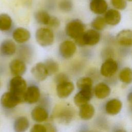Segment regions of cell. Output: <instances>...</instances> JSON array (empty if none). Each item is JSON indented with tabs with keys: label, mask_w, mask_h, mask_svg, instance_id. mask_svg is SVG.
Segmentation results:
<instances>
[{
	"label": "cell",
	"mask_w": 132,
	"mask_h": 132,
	"mask_svg": "<svg viewBox=\"0 0 132 132\" xmlns=\"http://www.w3.org/2000/svg\"><path fill=\"white\" fill-rule=\"evenodd\" d=\"M100 40V34L95 29H89L78 38L75 40L77 44L79 46L94 45L96 44Z\"/></svg>",
	"instance_id": "6da1fadb"
},
{
	"label": "cell",
	"mask_w": 132,
	"mask_h": 132,
	"mask_svg": "<svg viewBox=\"0 0 132 132\" xmlns=\"http://www.w3.org/2000/svg\"><path fill=\"white\" fill-rule=\"evenodd\" d=\"M85 29V26L83 22L80 20L75 19L67 24L65 32L69 37L76 40L84 34Z\"/></svg>",
	"instance_id": "7a4b0ae2"
},
{
	"label": "cell",
	"mask_w": 132,
	"mask_h": 132,
	"mask_svg": "<svg viewBox=\"0 0 132 132\" xmlns=\"http://www.w3.org/2000/svg\"><path fill=\"white\" fill-rule=\"evenodd\" d=\"M9 88L10 92L24 100V95L27 88L26 82L22 76H14L9 81Z\"/></svg>",
	"instance_id": "3957f363"
},
{
	"label": "cell",
	"mask_w": 132,
	"mask_h": 132,
	"mask_svg": "<svg viewBox=\"0 0 132 132\" xmlns=\"http://www.w3.org/2000/svg\"><path fill=\"white\" fill-rule=\"evenodd\" d=\"M38 43L43 47L52 45L54 40L53 32L47 28H40L37 29L35 35Z\"/></svg>",
	"instance_id": "277c9868"
},
{
	"label": "cell",
	"mask_w": 132,
	"mask_h": 132,
	"mask_svg": "<svg viewBox=\"0 0 132 132\" xmlns=\"http://www.w3.org/2000/svg\"><path fill=\"white\" fill-rule=\"evenodd\" d=\"M23 102H24L23 98L10 91L5 92L1 96L0 100L1 106L6 109H12Z\"/></svg>",
	"instance_id": "5b68a950"
},
{
	"label": "cell",
	"mask_w": 132,
	"mask_h": 132,
	"mask_svg": "<svg viewBox=\"0 0 132 132\" xmlns=\"http://www.w3.org/2000/svg\"><path fill=\"white\" fill-rule=\"evenodd\" d=\"M75 116L74 109L70 106H64L60 108L55 114V118L57 121L63 124L70 123Z\"/></svg>",
	"instance_id": "8992f818"
},
{
	"label": "cell",
	"mask_w": 132,
	"mask_h": 132,
	"mask_svg": "<svg viewBox=\"0 0 132 132\" xmlns=\"http://www.w3.org/2000/svg\"><path fill=\"white\" fill-rule=\"evenodd\" d=\"M76 46L75 43L70 40H65L61 43L59 46V52L62 57L68 59L75 53Z\"/></svg>",
	"instance_id": "52a82bcc"
},
{
	"label": "cell",
	"mask_w": 132,
	"mask_h": 132,
	"mask_svg": "<svg viewBox=\"0 0 132 132\" xmlns=\"http://www.w3.org/2000/svg\"><path fill=\"white\" fill-rule=\"evenodd\" d=\"M118 64L112 58L107 59L102 64L100 72L104 77H109L113 76L117 71Z\"/></svg>",
	"instance_id": "ba28073f"
},
{
	"label": "cell",
	"mask_w": 132,
	"mask_h": 132,
	"mask_svg": "<svg viewBox=\"0 0 132 132\" xmlns=\"http://www.w3.org/2000/svg\"><path fill=\"white\" fill-rule=\"evenodd\" d=\"M40 91L39 87L36 85L28 87L24 95V102L32 104L38 102L40 99Z\"/></svg>",
	"instance_id": "9c48e42d"
},
{
	"label": "cell",
	"mask_w": 132,
	"mask_h": 132,
	"mask_svg": "<svg viewBox=\"0 0 132 132\" xmlns=\"http://www.w3.org/2000/svg\"><path fill=\"white\" fill-rule=\"evenodd\" d=\"M92 96V88L80 90L74 97V102L77 106L80 107L88 103Z\"/></svg>",
	"instance_id": "30bf717a"
},
{
	"label": "cell",
	"mask_w": 132,
	"mask_h": 132,
	"mask_svg": "<svg viewBox=\"0 0 132 132\" xmlns=\"http://www.w3.org/2000/svg\"><path fill=\"white\" fill-rule=\"evenodd\" d=\"M74 90V84L68 80L57 85L56 91L59 97L64 98L69 96Z\"/></svg>",
	"instance_id": "8fae6325"
},
{
	"label": "cell",
	"mask_w": 132,
	"mask_h": 132,
	"mask_svg": "<svg viewBox=\"0 0 132 132\" xmlns=\"http://www.w3.org/2000/svg\"><path fill=\"white\" fill-rule=\"evenodd\" d=\"M9 69L14 76H22L26 71V65L22 60L15 59L10 62Z\"/></svg>",
	"instance_id": "7c38bea8"
},
{
	"label": "cell",
	"mask_w": 132,
	"mask_h": 132,
	"mask_svg": "<svg viewBox=\"0 0 132 132\" xmlns=\"http://www.w3.org/2000/svg\"><path fill=\"white\" fill-rule=\"evenodd\" d=\"M31 73L34 78L38 81H43L48 76L44 63L38 62L31 69Z\"/></svg>",
	"instance_id": "4fadbf2b"
},
{
	"label": "cell",
	"mask_w": 132,
	"mask_h": 132,
	"mask_svg": "<svg viewBox=\"0 0 132 132\" xmlns=\"http://www.w3.org/2000/svg\"><path fill=\"white\" fill-rule=\"evenodd\" d=\"M31 116L34 121L38 123H41L47 119L48 112L46 108L39 105L32 109L31 111Z\"/></svg>",
	"instance_id": "5bb4252c"
},
{
	"label": "cell",
	"mask_w": 132,
	"mask_h": 132,
	"mask_svg": "<svg viewBox=\"0 0 132 132\" xmlns=\"http://www.w3.org/2000/svg\"><path fill=\"white\" fill-rule=\"evenodd\" d=\"M118 43L123 46H132V30L124 29L120 31L116 37Z\"/></svg>",
	"instance_id": "9a60e30c"
},
{
	"label": "cell",
	"mask_w": 132,
	"mask_h": 132,
	"mask_svg": "<svg viewBox=\"0 0 132 132\" xmlns=\"http://www.w3.org/2000/svg\"><path fill=\"white\" fill-rule=\"evenodd\" d=\"M13 39L19 43H23L30 38V33L28 30L23 27H18L12 32Z\"/></svg>",
	"instance_id": "2e32d148"
},
{
	"label": "cell",
	"mask_w": 132,
	"mask_h": 132,
	"mask_svg": "<svg viewBox=\"0 0 132 132\" xmlns=\"http://www.w3.org/2000/svg\"><path fill=\"white\" fill-rule=\"evenodd\" d=\"M104 18L107 24L114 26L120 23L121 19V15L118 10L111 9L105 12Z\"/></svg>",
	"instance_id": "e0dca14e"
},
{
	"label": "cell",
	"mask_w": 132,
	"mask_h": 132,
	"mask_svg": "<svg viewBox=\"0 0 132 132\" xmlns=\"http://www.w3.org/2000/svg\"><path fill=\"white\" fill-rule=\"evenodd\" d=\"M122 107V104L120 100L113 98L108 101L105 105L106 112L110 115H116L119 113Z\"/></svg>",
	"instance_id": "ac0fdd59"
},
{
	"label": "cell",
	"mask_w": 132,
	"mask_h": 132,
	"mask_svg": "<svg viewBox=\"0 0 132 132\" xmlns=\"http://www.w3.org/2000/svg\"><path fill=\"white\" fill-rule=\"evenodd\" d=\"M108 4L105 0H92L90 3V9L97 14H101L107 11Z\"/></svg>",
	"instance_id": "d6986e66"
},
{
	"label": "cell",
	"mask_w": 132,
	"mask_h": 132,
	"mask_svg": "<svg viewBox=\"0 0 132 132\" xmlns=\"http://www.w3.org/2000/svg\"><path fill=\"white\" fill-rule=\"evenodd\" d=\"M16 47L14 42L10 39L3 41L0 46V50L3 55L10 56L13 55L16 52Z\"/></svg>",
	"instance_id": "ffe728a7"
},
{
	"label": "cell",
	"mask_w": 132,
	"mask_h": 132,
	"mask_svg": "<svg viewBox=\"0 0 132 132\" xmlns=\"http://www.w3.org/2000/svg\"><path fill=\"white\" fill-rule=\"evenodd\" d=\"M29 126V120L24 116L18 117L14 120L13 124V130L15 132H25Z\"/></svg>",
	"instance_id": "44dd1931"
},
{
	"label": "cell",
	"mask_w": 132,
	"mask_h": 132,
	"mask_svg": "<svg viewBox=\"0 0 132 132\" xmlns=\"http://www.w3.org/2000/svg\"><path fill=\"white\" fill-rule=\"evenodd\" d=\"M110 87L105 83L100 82L97 84L94 89V94L99 99H103L108 96L110 93Z\"/></svg>",
	"instance_id": "7402d4cb"
},
{
	"label": "cell",
	"mask_w": 132,
	"mask_h": 132,
	"mask_svg": "<svg viewBox=\"0 0 132 132\" xmlns=\"http://www.w3.org/2000/svg\"><path fill=\"white\" fill-rule=\"evenodd\" d=\"M95 109L93 105L87 103L79 107V116L84 120H89L94 116Z\"/></svg>",
	"instance_id": "603a6c76"
},
{
	"label": "cell",
	"mask_w": 132,
	"mask_h": 132,
	"mask_svg": "<svg viewBox=\"0 0 132 132\" xmlns=\"http://www.w3.org/2000/svg\"><path fill=\"white\" fill-rule=\"evenodd\" d=\"M120 80L123 83L129 84L132 82V69L128 67L123 68L119 74Z\"/></svg>",
	"instance_id": "cb8c5ba5"
},
{
	"label": "cell",
	"mask_w": 132,
	"mask_h": 132,
	"mask_svg": "<svg viewBox=\"0 0 132 132\" xmlns=\"http://www.w3.org/2000/svg\"><path fill=\"white\" fill-rule=\"evenodd\" d=\"M12 19L7 14H0V30L7 31L10 29L12 25Z\"/></svg>",
	"instance_id": "d4e9b609"
},
{
	"label": "cell",
	"mask_w": 132,
	"mask_h": 132,
	"mask_svg": "<svg viewBox=\"0 0 132 132\" xmlns=\"http://www.w3.org/2000/svg\"><path fill=\"white\" fill-rule=\"evenodd\" d=\"M51 16L44 10H39L35 13V18L37 22L42 25H48Z\"/></svg>",
	"instance_id": "484cf974"
},
{
	"label": "cell",
	"mask_w": 132,
	"mask_h": 132,
	"mask_svg": "<svg viewBox=\"0 0 132 132\" xmlns=\"http://www.w3.org/2000/svg\"><path fill=\"white\" fill-rule=\"evenodd\" d=\"M44 64L47 69L48 76L55 74L59 70L58 63L53 59H47L45 60Z\"/></svg>",
	"instance_id": "4316f807"
},
{
	"label": "cell",
	"mask_w": 132,
	"mask_h": 132,
	"mask_svg": "<svg viewBox=\"0 0 132 132\" xmlns=\"http://www.w3.org/2000/svg\"><path fill=\"white\" fill-rule=\"evenodd\" d=\"M92 79L89 77H82L79 78L76 82V86L80 90L92 88Z\"/></svg>",
	"instance_id": "83f0119b"
},
{
	"label": "cell",
	"mask_w": 132,
	"mask_h": 132,
	"mask_svg": "<svg viewBox=\"0 0 132 132\" xmlns=\"http://www.w3.org/2000/svg\"><path fill=\"white\" fill-rule=\"evenodd\" d=\"M106 25L107 23L104 18L101 16L96 17L91 22V26L97 31L103 30L106 27Z\"/></svg>",
	"instance_id": "f1b7e54d"
},
{
	"label": "cell",
	"mask_w": 132,
	"mask_h": 132,
	"mask_svg": "<svg viewBox=\"0 0 132 132\" xmlns=\"http://www.w3.org/2000/svg\"><path fill=\"white\" fill-rule=\"evenodd\" d=\"M59 7L61 10L69 12L72 10L73 4L71 0H62L59 4Z\"/></svg>",
	"instance_id": "f546056e"
},
{
	"label": "cell",
	"mask_w": 132,
	"mask_h": 132,
	"mask_svg": "<svg viewBox=\"0 0 132 132\" xmlns=\"http://www.w3.org/2000/svg\"><path fill=\"white\" fill-rule=\"evenodd\" d=\"M112 6L118 10H124L127 6L126 0H111Z\"/></svg>",
	"instance_id": "4dcf8cb0"
},
{
	"label": "cell",
	"mask_w": 132,
	"mask_h": 132,
	"mask_svg": "<svg viewBox=\"0 0 132 132\" xmlns=\"http://www.w3.org/2000/svg\"><path fill=\"white\" fill-rule=\"evenodd\" d=\"M68 80H69L68 76L65 74L63 73H60L57 74L54 77V81L57 85Z\"/></svg>",
	"instance_id": "1f68e13d"
},
{
	"label": "cell",
	"mask_w": 132,
	"mask_h": 132,
	"mask_svg": "<svg viewBox=\"0 0 132 132\" xmlns=\"http://www.w3.org/2000/svg\"><path fill=\"white\" fill-rule=\"evenodd\" d=\"M29 132H46V128L44 125L36 124L31 128Z\"/></svg>",
	"instance_id": "d6a6232c"
},
{
	"label": "cell",
	"mask_w": 132,
	"mask_h": 132,
	"mask_svg": "<svg viewBox=\"0 0 132 132\" xmlns=\"http://www.w3.org/2000/svg\"><path fill=\"white\" fill-rule=\"evenodd\" d=\"M60 25V21L57 17H55V16L51 17L48 26L56 28L59 27Z\"/></svg>",
	"instance_id": "836d02e7"
},
{
	"label": "cell",
	"mask_w": 132,
	"mask_h": 132,
	"mask_svg": "<svg viewBox=\"0 0 132 132\" xmlns=\"http://www.w3.org/2000/svg\"><path fill=\"white\" fill-rule=\"evenodd\" d=\"M50 104V102L49 98L47 97H44L43 98H42L41 100L40 105L39 106H41L46 109V107L49 106Z\"/></svg>",
	"instance_id": "e575fe53"
},
{
	"label": "cell",
	"mask_w": 132,
	"mask_h": 132,
	"mask_svg": "<svg viewBox=\"0 0 132 132\" xmlns=\"http://www.w3.org/2000/svg\"><path fill=\"white\" fill-rule=\"evenodd\" d=\"M44 125L46 128V132H58L56 127L53 124L47 123Z\"/></svg>",
	"instance_id": "d590c367"
},
{
	"label": "cell",
	"mask_w": 132,
	"mask_h": 132,
	"mask_svg": "<svg viewBox=\"0 0 132 132\" xmlns=\"http://www.w3.org/2000/svg\"><path fill=\"white\" fill-rule=\"evenodd\" d=\"M127 101L129 104L130 111L132 113V91L129 92L127 95Z\"/></svg>",
	"instance_id": "8d00e7d4"
},
{
	"label": "cell",
	"mask_w": 132,
	"mask_h": 132,
	"mask_svg": "<svg viewBox=\"0 0 132 132\" xmlns=\"http://www.w3.org/2000/svg\"><path fill=\"white\" fill-rule=\"evenodd\" d=\"M114 132H127L123 129H117Z\"/></svg>",
	"instance_id": "74e56055"
},
{
	"label": "cell",
	"mask_w": 132,
	"mask_h": 132,
	"mask_svg": "<svg viewBox=\"0 0 132 132\" xmlns=\"http://www.w3.org/2000/svg\"><path fill=\"white\" fill-rule=\"evenodd\" d=\"M82 132H97L95 131H82Z\"/></svg>",
	"instance_id": "f35d334b"
},
{
	"label": "cell",
	"mask_w": 132,
	"mask_h": 132,
	"mask_svg": "<svg viewBox=\"0 0 132 132\" xmlns=\"http://www.w3.org/2000/svg\"><path fill=\"white\" fill-rule=\"evenodd\" d=\"M128 1H129V2H132V0H127Z\"/></svg>",
	"instance_id": "ab89813d"
},
{
	"label": "cell",
	"mask_w": 132,
	"mask_h": 132,
	"mask_svg": "<svg viewBox=\"0 0 132 132\" xmlns=\"http://www.w3.org/2000/svg\"><path fill=\"white\" fill-rule=\"evenodd\" d=\"M0 85H1V82H0Z\"/></svg>",
	"instance_id": "60d3db41"
}]
</instances>
